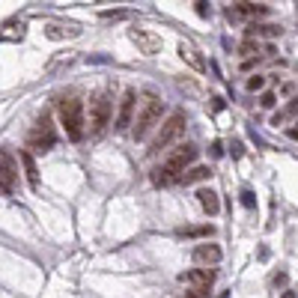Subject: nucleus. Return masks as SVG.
<instances>
[{
	"mask_svg": "<svg viewBox=\"0 0 298 298\" xmlns=\"http://www.w3.org/2000/svg\"><path fill=\"white\" fill-rule=\"evenodd\" d=\"M185 125H188V116H185V110H173V113H170V116L161 122V128H158L155 140L149 143V152H152V155L164 152L170 143H176V140L185 134Z\"/></svg>",
	"mask_w": 298,
	"mask_h": 298,
	"instance_id": "obj_1",
	"label": "nucleus"
},
{
	"mask_svg": "<svg viewBox=\"0 0 298 298\" xmlns=\"http://www.w3.org/2000/svg\"><path fill=\"white\" fill-rule=\"evenodd\" d=\"M161 113H164V101H161L158 96H146V99H143V107L137 110L131 137H134V140H146V134L161 122Z\"/></svg>",
	"mask_w": 298,
	"mask_h": 298,
	"instance_id": "obj_2",
	"label": "nucleus"
},
{
	"mask_svg": "<svg viewBox=\"0 0 298 298\" xmlns=\"http://www.w3.org/2000/svg\"><path fill=\"white\" fill-rule=\"evenodd\" d=\"M60 125L66 128V134H69V140H81L84 137V104H81V99H63L60 101Z\"/></svg>",
	"mask_w": 298,
	"mask_h": 298,
	"instance_id": "obj_3",
	"label": "nucleus"
},
{
	"mask_svg": "<svg viewBox=\"0 0 298 298\" xmlns=\"http://www.w3.org/2000/svg\"><path fill=\"white\" fill-rule=\"evenodd\" d=\"M54 143H57V131H54V125H51V119L42 116V119L30 128V134H27V146H24V149L42 155V152H51Z\"/></svg>",
	"mask_w": 298,
	"mask_h": 298,
	"instance_id": "obj_4",
	"label": "nucleus"
},
{
	"mask_svg": "<svg viewBox=\"0 0 298 298\" xmlns=\"http://www.w3.org/2000/svg\"><path fill=\"white\" fill-rule=\"evenodd\" d=\"M110 96H96L93 104H90V131L93 134H101L107 125H110Z\"/></svg>",
	"mask_w": 298,
	"mask_h": 298,
	"instance_id": "obj_5",
	"label": "nucleus"
},
{
	"mask_svg": "<svg viewBox=\"0 0 298 298\" xmlns=\"http://www.w3.org/2000/svg\"><path fill=\"white\" fill-rule=\"evenodd\" d=\"M128 36H131V42L140 48V54H146V57H152V54H158V51H161V36H158V33H152V30L134 27V30H128Z\"/></svg>",
	"mask_w": 298,
	"mask_h": 298,
	"instance_id": "obj_6",
	"label": "nucleus"
},
{
	"mask_svg": "<svg viewBox=\"0 0 298 298\" xmlns=\"http://www.w3.org/2000/svg\"><path fill=\"white\" fill-rule=\"evenodd\" d=\"M134 104H137V93L134 90H125L122 93V101H119V113H116V131H128L134 122H131V116H134Z\"/></svg>",
	"mask_w": 298,
	"mask_h": 298,
	"instance_id": "obj_7",
	"label": "nucleus"
},
{
	"mask_svg": "<svg viewBox=\"0 0 298 298\" xmlns=\"http://www.w3.org/2000/svg\"><path fill=\"white\" fill-rule=\"evenodd\" d=\"M194 161H197V146H194V143H185V146L173 149V152L167 155V161H164V164H170L176 173H185Z\"/></svg>",
	"mask_w": 298,
	"mask_h": 298,
	"instance_id": "obj_8",
	"label": "nucleus"
},
{
	"mask_svg": "<svg viewBox=\"0 0 298 298\" xmlns=\"http://www.w3.org/2000/svg\"><path fill=\"white\" fill-rule=\"evenodd\" d=\"M191 257H194V263H197L200 269H212V266H218V263L224 260V251H221L218 245H212V242H203V245H197V248L191 251Z\"/></svg>",
	"mask_w": 298,
	"mask_h": 298,
	"instance_id": "obj_9",
	"label": "nucleus"
},
{
	"mask_svg": "<svg viewBox=\"0 0 298 298\" xmlns=\"http://www.w3.org/2000/svg\"><path fill=\"white\" fill-rule=\"evenodd\" d=\"M15 182H18V161H15L12 152L0 149V188H3V191H12Z\"/></svg>",
	"mask_w": 298,
	"mask_h": 298,
	"instance_id": "obj_10",
	"label": "nucleus"
},
{
	"mask_svg": "<svg viewBox=\"0 0 298 298\" xmlns=\"http://www.w3.org/2000/svg\"><path fill=\"white\" fill-rule=\"evenodd\" d=\"M179 281L191 290H209L215 284V272L212 269H191V272H182Z\"/></svg>",
	"mask_w": 298,
	"mask_h": 298,
	"instance_id": "obj_11",
	"label": "nucleus"
},
{
	"mask_svg": "<svg viewBox=\"0 0 298 298\" xmlns=\"http://www.w3.org/2000/svg\"><path fill=\"white\" fill-rule=\"evenodd\" d=\"M179 57H182V63H188L194 72H206V60H203V54H200L191 42H179Z\"/></svg>",
	"mask_w": 298,
	"mask_h": 298,
	"instance_id": "obj_12",
	"label": "nucleus"
},
{
	"mask_svg": "<svg viewBox=\"0 0 298 298\" xmlns=\"http://www.w3.org/2000/svg\"><path fill=\"white\" fill-rule=\"evenodd\" d=\"M18 161L24 164V173H27V182H30V188H39V167H36V158H33V152H30V149H21V152H18Z\"/></svg>",
	"mask_w": 298,
	"mask_h": 298,
	"instance_id": "obj_13",
	"label": "nucleus"
},
{
	"mask_svg": "<svg viewBox=\"0 0 298 298\" xmlns=\"http://www.w3.org/2000/svg\"><path fill=\"white\" fill-rule=\"evenodd\" d=\"M197 203L203 206V212H206V215H218V212H221L218 191H212V188H200V191H197Z\"/></svg>",
	"mask_w": 298,
	"mask_h": 298,
	"instance_id": "obj_14",
	"label": "nucleus"
},
{
	"mask_svg": "<svg viewBox=\"0 0 298 298\" xmlns=\"http://www.w3.org/2000/svg\"><path fill=\"white\" fill-rule=\"evenodd\" d=\"M45 36L57 42V39H75V36H81V30H78L75 24H72V27H63V24H48V27H45Z\"/></svg>",
	"mask_w": 298,
	"mask_h": 298,
	"instance_id": "obj_15",
	"label": "nucleus"
},
{
	"mask_svg": "<svg viewBox=\"0 0 298 298\" xmlns=\"http://www.w3.org/2000/svg\"><path fill=\"white\" fill-rule=\"evenodd\" d=\"M260 36H269V39L281 36V24H251L248 27V39H260Z\"/></svg>",
	"mask_w": 298,
	"mask_h": 298,
	"instance_id": "obj_16",
	"label": "nucleus"
},
{
	"mask_svg": "<svg viewBox=\"0 0 298 298\" xmlns=\"http://www.w3.org/2000/svg\"><path fill=\"white\" fill-rule=\"evenodd\" d=\"M206 179H212V170L203 167V164H197V167L182 173V185H194V182H206Z\"/></svg>",
	"mask_w": 298,
	"mask_h": 298,
	"instance_id": "obj_17",
	"label": "nucleus"
},
{
	"mask_svg": "<svg viewBox=\"0 0 298 298\" xmlns=\"http://www.w3.org/2000/svg\"><path fill=\"white\" fill-rule=\"evenodd\" d=\"M296 116H298V99H290V104L272 116V125H278V128H281V125H287V122H290V119H296Z\"/></svg>",
	"mask_w": 298,
	"mask_h": 298,
	"instance_id": "obj_18",
	"label": "nucleus"
},
{
	"mask_svg": "<svg viewBox=\"0 0 298 298\" xmlns=\"http://www.w3.org/2000/svg\"><path fill=\"white\" fill-rule=\"evenodd\" d=\"M179 236H185V239H212L215 227H209V224H203V227H185V230H179Z\"/></svg>",
	"mask_w": 298,
	"mask_h": 298,
	"instance_id": "obj_19",
	"label": "nucleus"
},
{
	"mask_svg": "<svg viewBox=\"0 0 298 298\" xmlns=\"http://www.w3.org/2000/svg\"><path fill=\"white\" fill-rule=\"evenodd\" d=\"M257 51H260V39H245V42L239 45V54H248V57L254 54V57H257Z\"/></svg>",
	"mask_w": 298,
	"mask_h": 298,
	"instance_id": "obj_20",
	"label": "nucleus"
},
{
	"mask_svg": "<svg viewBox=\"0 0 298 298\" xmlns=\"http://www.w3.org/2000/svg\"><path fill=\"white\" fill-rule=\"evenodd\" d=\"M263 87H266V78H263V75H251V78H248V90H251V93H257V90H263Z\"/></svg>",
	"mask_w": 298,
	"mask_h": 298,
	"instance_id": "obj_21",
	"label": "nucleus"
},
{
	"mask_svg": "<svg viewBox=\"0 0 298 298\" xmlns=\"http://www.w3.org/2000/svg\"><path fill=\"white\" fill-rule=\"evenodd\" d=\"M260 104H263V107L269 110V107H275V104H278V96H275V93L269 90V93H263V96H260Z\"/></svg>",
	"mask_w": 298,
	"mask_h": 298,
	"instance_id": "obj_22",
	"label": "nucleus"
},
{
	"mask_svg": "<svg viewBox=\"0 0 298 298\" xmlns=\"http://www.w3.org/2000/svg\"><path fill=\"white\" fill-rule=\"evenodd\" d=\"M101 18L104 21H119V18H128V12L125 9H113V12H101Z\"/></svg>",
	"mask_w": 298,
	"mask_h": 298,
	"instance_id": "obj_23",
	"label": "nucleus"
},
{
	"mask_svg": "<svg viewBox=\"0 0 298 298\" xmlns=\"http://www.w3.org/2000/svg\"><path fill=\"white\" fill-rule=\"evenodd\" d=\"M242 206H245V209H254V206H257L254 191H242Z\"/></svg>",
	"mask_w": 298,
	"mask_h": 298,
	"instance_id": "obj_24",
	"label": "nucleus"
},
{
	"mask_svg": "<svg viewBox=\"0 0 298 298\" xmlns=\"http://www.w3.org/2000/svg\"><path fill=\"white\" fill-rule=\"evenodd\" d=\"M197 15H200V18H209V15H212V9H209L206 0H197Z\"/></svg>",
	"mask_w": 298,
	"mask_h": 298,
	"instance_id": "obj_25",
	"label": "nucleus"
},
{
	"mask_svg": "<svg viewBox=\"0 0 298 298\" xmlns=\"http://www.w3.org/2000/svg\"><path fill=\"white\" fill-rule=\"evenodd\" d=\"M179 298H209V290H191V293H185Z\"/></svg>",
	"mask_w": 298,
	"mask_h": 298,
	"instance_id": "obj_26",
	"label": "nucleus"
},
{
	"mask_svg": "<svg viewBox=\"0 0 298 298\" xmlns=\"http://www.w3.org/2000/svg\"><path fill=\"white\" fill-rule=\"evenodd\" d=\"M257 63H260V57H248V60H245V63H242V69H245V72H248V69H254V66H257Z\"/></svg>",
	"mask_w": 298,
	"mask_h": 298,
	"instance_id": "obj_27",
	"label": "nucleus"
},
{
	"mask_svg": "<svg viewBox=\"0 0 298 298\" xmlns=\"http://www.w3.org/2000/svg\"><path fill=\"white\" fill-rule=\"evenodd\" d=\"M287 137H290V140H298V122L293 128H287Z\"/></svg>",
	"mask_w": 298,
	"mask_h": 298,
	"instance_id": "obj_28",
	"label": "nucleus"
},
{
	"mask_svg": "<svg viewBox=\"0 0 298 298\" xmlns=\"http://www.w3.org/2000/svg\"><path fill=\"white\" fill-rule=\"evenodd\" d=\"M284 298H296V293H287V296H284Z\"/></svg>",
	"mask_w": 298,
	"mask_h": 298,
	"instance_id": "obj_29",
	"label": "nucleus"
},
{
	"mask_svg": "<svg viewBox=\"0 0 298 298\" xmlns=\"http://www.w3.org/2000/svg\"><path fill=\"white\" fill-rule=\"evenodd\" d=\"M0 191H3V188H0Z\"/></svg>",
	"mask_w": 298,
	"mask_h": 298,
	"instance_id": "obj_30",
	"label": "nucleus"
}]
</instances>
